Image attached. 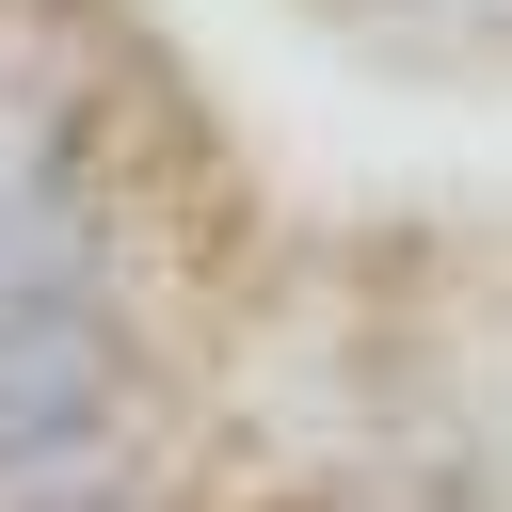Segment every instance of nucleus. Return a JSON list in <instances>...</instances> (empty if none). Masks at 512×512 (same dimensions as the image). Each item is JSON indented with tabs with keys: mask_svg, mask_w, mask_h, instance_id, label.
Segmentation results:
<instances>
[{
	"mask_svg": "<svg viewBox=\"0 0 512 512\" xmlns=\"http://www.w3.org/2000/svg\"><path fill=\"white\" fill-rule=\"evenodd\" d=\"M96 512H128V496H96Z\"/></svg>",
	"mask_w": 512,
	"mask_h": 512,
	"instance_id": "f257e3e1",
	"label": "nucleus"
}]
</instances>
